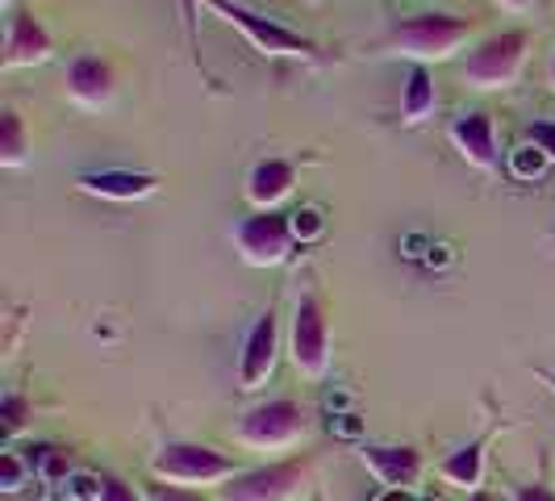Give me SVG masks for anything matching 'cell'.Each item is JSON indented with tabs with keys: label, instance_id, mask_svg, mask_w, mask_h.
<instances>
[{
	"label": "cell",
	"instance_id": "obj_1",
	"mask_svg": "<svg viewBox=\"0 0 555 501\" xmlns=\"http://www.w3.org/2000/svg\"><path fill=\"white\" fill-rule=\"evenodd\" d=\"M473 22L455 17V13H417L405 17L389 29V38L380 42V51L401 59H414L417 67H426L430 59H451L468 38H473Z\"/></svg>",
	"mask_w": 555,
	"mask_h": 501
},
{
	"label": "cell",
	"instance_id": "obj_2",
	"mask_svg": "<svg viewBox=\"0 0 555 501\" xmlns=\"http://www.w3.org/2000/svg\"><path fill=\"white\" fill-rule=\"evenodd\" d=\"M530 34L527 29H501L493 38L476 42L468 63H464V80L480 88V92H498V88H514L522 67H527Z\"/></svg>",
	"mask_w": 555,
	"mask_h": 501
},
{
	"label": "cell",
	"instance_id": "obj_3",
	"mask_svg": "<svg viewBox=\"0 0 555 501\" xmlns=\"http://www.w3.org/2000/svg\"><path fill=\"white\" fill-rule=\"evenodd\" d=\"M151 476L167 485H214L222 476H238V464L205 444H164L151 460Z\"/></svg>",
	"mask_w": 555,
	"mask_h": 501
},
{
	"label": "cell",
	"instance_id": "obj_4",
	"mask_svg": "<svg viewBox=\"0 0 555 501\" xmlns=\"http://www.w3.org/2000/svg\"><path fill=\"white\" fill-rule=\"evenodd\" d=\"M209 9L230 22L234 29H243L247 34V42L259 51V55H301V59H313L318 55V42L306 38V34H297V29L280 26L272 17H259V13H250L243 4H234V0H209Z\"/></svg>",
	"mask_w": 555,
	"mask_h": 501
},
{
	"label": "cell",
	"instance_id": "obj_5",
	"mask_svg": "<svg viewBox=\"0 0 555 501\" xmlns=\"http://www.w3.org/2000/svg\"><path fill=\"white\" fill-rule=\"evenodd\" d=\"M234 243L250 268H276L293 255V243H297L293 218L280 209H259L234 226Z\"/></svg>",
	"mask_w": 555,
	"mask_h": 501
},
{
	"label": "cell",
	"instance_id": "obj_6",
	"mask_svg": "<svg viewBox=\"0 0 555 501\" xmlns=\"http://www.w3.org/2000/svg\"><path fill=\"white\" fill-rule=\"evenodd\" d=\"M293 363L309 381H322L331 368V318L313 293L301 297L293 313Z\"/></svg>",
	"mask_w": 555,
	"mask_h": 501
},
{
	"label": "cell",
	"instance_id": "obj_7",
	"mask_svg": "<svg viewBox=\"0 0 555 501\" xmlns=\"http://www.w3.org/2000/svg\"><path fill=\"white\" fill-rule=\"evenodd\" d=\"M309 473V460H280V464H263L250 473L230 476V485H222L218 501H288L301 493Z\"/></svg>",
	"mask_w": 555,
	"mask_h": 501
},
{
	"label": "cell",
	"instance_id": "obj_8",
	"mask_svg": "<svg viewBox=\"0 0 555 501\" xmlns=\"http://www.w3.org/2000/svg\"><path fill=\"white\" fill-rule=\"evenodd\" d=\"M309 418L297 401L276 397V401H263V406H250L243 422H238V439L247 447H288L306 435Z\"/></svg>",
	"mask_w": 555,
	"mask_h": 501
},
{
	"label": "cell",
	"instance_id": "obj_9",
	"mask_svg": "<svg viewBox=\"0 0 555 501\" xmlns=\"http://www.w3.org/2000/svg\"><path fill=\"white\" fill-rule=\"evenodd\" d=\"M276 347H280V322H276V309L268 306L255 318L247 343H243L238 389H259V385L272 376V368H276Z\"/></svg>",
	"mask_w": 555,
	"mask_h": 501
},
{
	"label": "cell",
	"instance_id": "obj_10",
	"mask_svg": "<svg viewBox=\"0 0 555 501\" xmlns=\"http://www.w3.org/2000/svg\"><path fill=\"white\" fill-rule=\"evenodd\" d=\"M55 51L47 26L34 13H13L9 17V34H4V67H34L47 63Z\"/></svg>",
	"mask_w": 555,
	"mask_h": 501
},
{
	"label": "cell",
	"instance_id": "obj_11",
	"mask_svg": "<svg viewBox=\"0 0 555 501\" xmlns=\"http://www.w3.org/2000/svg\"><path fill=\"white\" fill-rule=\"evenodd\" d=\"M451 142L460 146V155L480 171H498V130H493V117L489 113H464L455 126H451Z\"/></svg>",
	"mask_w": 555,
	"mask_h": 501
},
{
	"label": "cell",
	"instance_id": "obj_12",
	"mask_svg": "<svg viewBox=\"0 0 555 501\" xmlns=\"http://www.w3.org/2000/svg\"><path fill=\"white\" fill-rule=\"evenodd\" d=\"M80 189L92 196H105V201H142V196H151L159 189V176L109 167V171H83Z\"/></svg>",
	"mask_w": 555,
	"mask_h": 501
},
{
	"label": "cell",
	"instance_id": "obj_13",
	"mask_svg": "<svg viewBox=\"0 0 555 501\" xmlns=\"http://www.w3.org/2000/svg\"><path fill=\"white\" fill-rule=\"evenodd\" d=\"M67 92L88 105V110H101L113 101V67L101 55H80L67 67Z\"/></svg>",
	"mask_w": 555,
	"mask_h": 501
},
{
	"label": "cell",
	"instance_id": "obj_14",
	"mask_svg": "<svg viewBox=\"0 0 555 501\" xmlns=\"http://www.w3.org/2000/svg\"><path fill=\"white\" fill-rule=\"evenodd\" d=\"M293 184H297V167L288 159H259L247 176V196L259 209H276L280 201L293 193Z\"/></svg>",
	"mask_w": 555,
	"mask_h": 501
},
{
	"label": "cell",
	"instance_id": "obj_15",
	"mask_svg": "<svg viewBox=\"0 0 555 501\" xmlns=\"http://www.w3.org/2000/svg\"><path fill=\"white\" fill-rule=\"evenodd\" d=\"M363 464L380 476V485L389 489H410L422 473V455L414 447H363Z\"/></svg>",
	"mask_w": 555,
	"mask_h": 501
},
{
	"label": "cell",
	"instance_id": "obj_16",
	"mask_svg": "<svg viewBox=\"0 0 555 501\" xmlns=\"http://www.w3.org/2000/svg\"><path fill=\"white\" fill-rule=\"evenodd\" d=\"M435 80L426 67H410V80H405V92H401V121L405 126H422L430 113H435Z\"/></svg>",
	"mask_w": 555,
	"mask_h": 501
},
{
	"label": "cell",
	"instance_id": "obj_17",
	"mask_svg": "<svg viewBox=\"0 0 555 501\" xmlns=\"http://www.w3.org/2000/svg\"><path fill=\"white\" fill-rule=\"evenodd\" d=\"M485 444H489V435H480V439L464 444L460 451H451L443 464H439V473H443L451 485H460V489L480 485V468H485Z\"/></svg>",
	"mask_w": 555,
	"mask_h": 501
},
{
	"label": "cell",
	"instance_id": "obj_18",
	"mask_svg": "<svg viewBox=\"0 0 555 501\" xmlns=\"http://www.w3.org/2000/svg\"><path fill=\"white\" fill-rule=\"evenodd\" d=\"M29 159V139L22 113L4 110L0 113V164L4 167H26Z\"/></svg>",
	"mask_w": 555,
	"mask_h": 501
},
{
	"label": "cell",
	"instance_id": "obj_19",
	"mask_svg": "<svg viewBox=\"0 0 555 501\" xmlns=\"http://www.w3.org/2000/svg\"><path fill=\"white\" fill-rule=\"evenodd\" d=\"M176 4H180V26H184V38H189L193 63L201 67V0H176Z\"/></svg>",
	"mask_w": 555,
	"mask_h": 501
},
{
	"label": "cell",
	"instance_id": "obj_20",
	"mask_svg": "<svg viewBox=\"0 0 555 501\" xmlns=\"http://www.w3.org/2000/svg\"><path fill=\"white\" fill-rule=\"evenodd\" d=\"M26 414H29V401L22 393H9L4 401H0V431L4 435H17L22 426H26Z\"/></svg>",
	"mask_w": 555,
	"mask_h": 501
},
{
	"label": "cell",
	"instance_id": "obj_21",
	"mask_svg": "<svg viewBox=\"0 0 555 501\" xmlns=\"http://www.w3.org/2000/svg\"><path fill=\"white\" fill-rule=\"evenodd\" d=\"M101 501H146V498L117 473H101Z\"/></svg>",
	"mask_w": 555,
	"mask_h": 501
},
{
	"label": "cell",
	"instance_id": "obj_22",
	"mask_svg": "<svg viewBox=\"0 0 555 501\" xmlns=\"http://www.w3.org/2000/svg\"><path fill=\"white\" fill-rule=\"evenodd\" d=\"M146 501H209V498L196 493V489H184V485H167V480H159V485L146 489Z\"/></svg>",
	"mask_w": 555,
	"mask_h": 501
},
{
	"label": "cell",
	"instance_id": "obj_23",
	"mask_svg": "<svg viewBox=\"0 0 555 501\" xmlns=\"http://www.w3.org/2000/svg\"><path fill=\"white\" fill-rule=\"evenodd\" d=\"M67 498L72 501H101V476L76 473L67 480Z\"/></svg>",
	"mask_w": 555,
	"mask_h": 501
},
{
	"label": "cell",
	"instance_id": "obj_24",
	"mask_svg": "<svg viewBox=\"0 0 555 501\" xmlns=\"http://www.w3.org/2000/svg\"><path fill=\"white\" fill-rule=\"evenodd\" d=\"M22 476H26L22 460H17L13 451H4V455H0V489H4V493H17V489H22Z\"/></svg>",
	"mask_w": 555,
	"mask_h": 501
},
{
	"label": "cell",
	"instance_id": "obj_25",
	"mask_svg": "<svg viewBox=\"0 0 555 501\" xmlns=\"http://www.w3.org/2000/svg\"><path fill=\"white\" fill-rule=\"evenodd\" d=\"M293 218V234L306 243L313 234H322V218H318V209H297V214H288Z\"/></svg>",
	"mask_w": 555,
	"mask_h": 501
},
{
	"label": "cell",
	"instance_id": "obj_26",
	"mask_svg": "<svg viewBox=\"0 0 555 501\" xmlns=\"http://www.w3.org/2000/svg\"><path fill=\"white\" fill-rule=\"evenodd\" d=\"M527 134H530V142H534V146H539V151L555 164V121H534Z\"/></svg>",
	"mask_w": 555,
	"mask_h": 501
},
{
	"label": "cell",
	"instance_id": "obj_27",
	"mask_svg": "<svg viewBox=\"0 0 555 501\" xmlns=\"http://www.w3.org/2000/svg\"><path fill=\"white\" fill-rule=\"evenodd\" d=\"M543 164H547V155H543L539 146H522V151H518V159H514L518 176H539V171H543Z\"/></svg>",
	"mask_w": 555,
	"mask_h": 501
},
{
	"label": "cell",
	"instance_id": "obj_28",
	"mask_svg": "<svg viewBox=\"0 0 555 501\" xmlns=\"http://www.w3.org/2000/svg\"><path fill=\"white\" fill-rule=\"evenodd\" d=\"M514 501H555V493L547 485H522V489L514 493Z\"/></svg>",
	"mask_w": 555,
	"mask_h": 501
},
{
	"label": "cell",
	"instance_id": "obj_29",
	"mask_svg": "<svg viewBox=\"0 0 555 501\" xmlns=\"http://www.w3.org/2000/svg\"><path fill=\"white\" fill-rule=\"evenodd\" d=\"M376 501H417V498L410 493V489H385V493H380Z\"/></svg>",
	"mask_w": 555,
	"mask_h": 501
},
{
	"label": "cell",
	"instance_id": "obj_30",
	"mask_svg": "<svg viewBox=\"0 0 555 501\" xmlns=\"http://www.w3.org/2000/svg\"><path fill=\"white\" fill-rule=\"evenodd\" d=\"M539 381H543V385L555 393V372H539Z\"/></svg>",
	"mask_w": 555,
	"mask_h": 501
},
{
	"label": "cell",
	"instance_id": "obj_31",
	"mask_svg": "<svg viewBox=\"0 0 555 501\" xmlns=\"http://www.w3.org/2000/svg\"><path fill=\"white\" fill-rule=\"evenodd\" d=\"M468 501H498V498H493V493H485V489H476V493Z\"/></svg>",
	"mask_w": 555,
	"mask_h": 501
},
{
	"label": "cell",
	"instance_id": "obj_32",
	"mask_svg": "<svg viewBox=\"0 0 555 501\" xmlns=\"http://www.w3.org/2000/svg\"><path fill=\"white\" fill-rule=\"evenodd\" d=\"M501 4H505V9H527L530 0H501Z\"/></svg>",
	"mask_w": 555,
	"mask_h": 501
},
{
	"label": "cell",
	"instance_id": "obj_33",
	"mask_svg": "<svg viewBox=\"0 0 555 501\" xmlns=\"http://www.w3.org/2000/svg\"><path fill=\"white\" fill-rule=\"evenodd\" d=\"M547 76H552V88H555V55H552V67H547Z\"/></svg>",
	"mask_w": 555,
	"mask_h": 501
},
{
	"label": "cell",
	"instance_id": "obj_34",
	"mask_svg": "<svg viewBox=\"0 0 555 501\" xmlns=\"http://www.w3.org/2000/svg\"><path fill=\"white\" fill-rule=\"evenodd\" d=\"M309 4H322V0H309Z\"/></svg>",
	"mask_w": 555,
	"mask_h": 501
}]
</instances>
